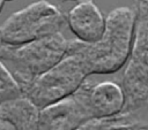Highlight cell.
<instances>
[{"mask_svg":"<svg viewBox=\"0 0 148 130\" xmlns=\"http://www.w3.org/2000/svg\"><path fill=\"white\" fill-rule=\"evenodd\" d=\"M134 21V8L117 7L105 16V28L98 40L69 39L67 52L81 56L89 75L117 72L131 56Z\"/></svg>","mask_w":148,"mask_h":130,"instance_id":"obj_1","label":"cell"},{"mask_svg":"<svg viewBox=\"0 0 148 130\" xmlns=\"http://www.w3.org/2000/svg\"><path fill=\"white\" fill-rule=\"evenodd\" d=\"M68 40L62 32H57L20 45L5 44L0 48V60L12 72L24 93L38 76L66 55Z\"/></svg>","mask_w":148,"mask_h":130,"instance_id":"obj_2","label":"cell"},{"mask_svg":"<svg viewBox=\"0 0 148 130\" xmlns=\"http://www.w3.org/2000/svg\"><path fill=\"white\" fill-rule=\"evenodd\" d=\"M65 24L66 16L57 6L39 0L13 13L0 26V36L5 44L20 45L61 32Z\"/></svg>","mask_w":148,"mask_h":130,"instance_id":"obj_3","label":"cell"},{"mask_svg":"<svg viewBox=\"0 0 148 130\" xmlns=\"http://www.w3.org/2000/svg\"><path fill=\"white\" fill-rule=\"evenodd\" d=\"M88 76L81 56L67 52L58 63L38 76L23 94L43 108L74 93Z\"/></svg>","mask_w":148,"mask_h":130,"instance_id":"obj_4","label":"cell"},{"mask_svg":"<svg viewBox=\"0 0 148 130\" xmlns=\"http://www.w3.org/2000/svg\"><path fill=\"white\" fill-rule=\"evenodd\" d=\"M90 89L91 83L86 79L71 95L40 108L38 129L73 130L94 118L89 104Z\"/></svg>","mask_w":148,"mask_h":130,"instance_id":"obj_5","label":"cell"},{"mask_svg":"<svg viewBox=\"0 0 148 130\" xmlns=\"http://www.w3.org/2000/svg\"><path fill=\"white\" fill-rule=\"evenodd\" d=\"M125 112L141 115L148 110V64L128 59L121 76Z\"/></svg>","mask_w":148,"mask_h":130,"instance_id":"obj_6","label":"cell"},{"mask_svg":"<svg viewBox=\"0 0 148 130\" xmlns=\"http://www.w3.org/2000/svg\"><path fill=\"white\" fill-rule=\"evenodd\" d=\"M66 24L76 39L84 43H94L103 35L105 16L92 0H81L68 12Z\"/></svg>","mask_w":148,"mask_h":130,"instance_id":"obj_7","label":"cell"},{"mask_svg":"<svg viewBox=\"0 0 148 130\" xmlns=\"http://www.w3.org/2000/svg\"><path fill=\"white\" fill-rule=\"evenodd\" d=\"M89 104L94 117L109 116L121 112L125 106L121 85L112 81L91 84Z\"/></svg>","mask_w":148,"mask_h":130,"instance_id":"obj_8","label":"cell"},{"mask_svg":"<svg viewBox=\"0 0 148 130\" xmlns=\"http://www.w3.org/2000/svg\"><path fill=\"white\" fill-rule=\"evenodd\" d=\"M39 113L40 108L24 94L0 102V117L17 130L38 129Z\"/></svg>","mask_w":148,"mask_h":130,"instance_id":"obj_9","label":"cell"},{"mask_svg":"<svg viewBox=\"0 0 148 130\" xmlns=\"http://www.w3.org/2000/svg\"><path fill=\"white\" fill-rule=\"evenodd\" d=\"M135 21L130 59L148 64V0H135Z\"/></svg>","mask_w":148,"mask_h":130,"instance_id":"obj_10","label":"cell"},{"mask_svg":"<svg viewBox=\"0 0 148 130\" xmlns=\"http://www.w3.org/2000/svg\"><path fill=\"white\" fill-rule=\"evenodd\" d=\"M80 130H111V129H126V130H142L148 129V123L141 118V115H136L130 112L121 110L117 114L94 117L84 122Z\"/></svg>","mask_w":148,"mask_h":130,"instance_id":"obj_11","label":"cell"},{"mask_svg":"<svg viewBox=\"0 0 148 130\" xmlns=\"http://www.w3.org/2000/svg\"><path fill=\"white\" fill-rule=\"evenodd\" d=\"M22 94L23 92L21 86L8 70V68L5 66V63L0 60V102Z\"/></svg>","mask_w":148,"mask_h":130,"instance_id":"obj_12","label":"cell"},{"mask_svg":"<svg viewBox=\"0 0 148 130\" xmlns=\"http://www.w3.org/2000/svg\"><path fill=\"white\" fill-rule=\"evenodd\" d=\"M0 130H14V127L2 117H0Z\"/></svg>","mask_w":148,"mask_h":130,"instance_id":"obj_13","label":"cell"},{"mask_svg":"<svg viewBox=\"0 0 148 130\" xmlns=\"http://www.w3.org/2000/svg\"><path fill=\"white\" fill-rule=\"evenodd\" d=\"M5 1H6V0H0V13H1L2 8H3V3H5Z\"/></svg>","mask_w":148,"mask_h":130,"instance_id":"obj_14","label":"cell"},{"mask_svg":"<svg viewBox=\"0 0 148 130\" xmlns=\"http://www.w3.org/2000/svg\"><path fill=\"white\" fill-rule=\"evenodd\" d=\"M3 45H5V43H3V40H2V38H1V36H0V48H1Z\"/></svg>","mask_w":148,"mask_h":130,"instance_id":"obj_15","label":"cell"}]
</instances>
